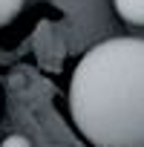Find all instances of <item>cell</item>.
<instances>
[{"label": "cell", "instance_id": "7a4b0ae2", "mask_svg": "<svg viewBox=\"0 0 144 147\" xmlns=\"http://www.w3.org/2000/svg\"><path fill=\"white\" fill-rule=\"evenodd\" d=\"M115 12L121 15V20L133 23V26H144V0H112Z\"/></svg>", "mask_w": 144, "mask_h": 147}, {"label": "cell", "instance_id": "3957f363", "mask_svg": "<svg viewBox=\"0 0 144 147\" xmlns=\"http://www.w3.org/2000/svg\"><path fill=\"white\" fill-rule=\"evenodd\" d=\"M23 9V0H0V26L12 23Z\"/></svg>", "mask_w": 144, "mask_h": 147}, {"label": "cell", "instance_id": "277c9868", "mask_svg": "<svg viewBox=\"0 0 144 147\" xmlns=\"http://www.w3.org/2000/svg\"><path fill=\"white\" fill-rule=\"evenodd\" d=\"M0 147H32V144H29V138H23V136H9Z\"/></svg>", "mask_w": 144, "mask_h": 147}, {"label": "cell", "instance_id": "6da1fadb", "mask_svg": "<svg viewBox=\"0 0 144 147\" xmlns=\"http://www.w3.org/2000/svg\"><path fill=\"white\" fill-rule=\"evenodd\" d=\"M69 113L92 147H144V40L92 46L72 72Z\"/></svg>", "mask_w": 144, "mask_h": 147}]
</instances>
